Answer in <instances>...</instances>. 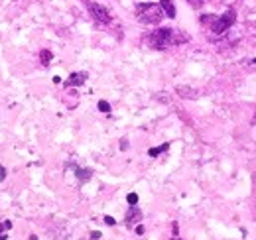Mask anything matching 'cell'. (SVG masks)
Listing matches in <instances>:
<instances>
[{"instance_id": "cell-1", "label": "cell", "mask_w": 256, "mask_h": 240, "mask_svg": "<svg viewBox=\"0 0 256 240\" xmlns=\"http://www.w3.org/2000/svg\"><path fill=\"white\" fill-rule=\"evenodd\" d=\"M136 16L142 24H160L164 18V10L158 4L152 2H142L136 6Z\"/></svg>"}, {"instance_id": "cell-2", "label": "cell", "mask_w": 256, "mask_h": 240, "mask_svg": "<svg viewBox=\"0 0 256 240\" xmlns=\"http://www.w3.org/2000/svg\"><path fill=\"white\" fill-rule=\"evenodd\" d=\"M234 20H236V12L234 10H226L223 16H211V14L203 16V22L211 24V32L213 34H224L234 24Z\"/></svg>"}, {"instance_id": "cell-3", "label": "cell", "mask_w": 256, "mask_h": 240, "mask_svg": "<svg viewBox=\"0 0 256 240\" xmlns=\"http://www.w3.org/2000/svg\"><path fill=\"white\" fill-rule=\"evenodd\" d=\"M174 34H176V30H172V28H160V30L150 32L148 34V44L154 50H166L174 44Z\"/></svg>"}, {"instance_id": "cell-4", "label": "cell", "mask_w": 256, "mask_h": 240, "mask_svg": "<svg viewBox=\"0 0 256 240\" xmlns=\"http://www.w3.org/2000/svg\"><path fill=\"white\" fill-rule=\"evenodd\" d=\"M87 8H89V12H91V16L95 18L98 24H108L110 20H112V16H110V12L104 8V6H100V4H96V2H89L87 4Z\"/></svg>"}, {"instance_id": "cell-5", "label": "cell", "mask_w": 256, "mask_h": 240, "mask_svg": "<svg viewBox=\"0 0 256 240\" xmlns=\"http://www.w3.org/2000/svg\"><path fill=\"white\" fill-rule=\"evenodd\" d=\"M140 220H142V210L138 209L136 205H130L126 216H124V224H126V226H132V224H136V222H140Z\"/></svg>"}, {"instance_id": "cell-6", "label": "cell", "mask_w": 256, "mask_h": 240, "mask_svg": "<svg viewBox=\"0 0 256 240\" xmlns=\"http://www.w3.org/2000/svg\"><path fill=\"white\" fill-rule=\"evenodd\" d=\"M87 73L85 71H79V73H71L69 75V79L65 81V87H79V85H85V81H87Z\"/></svg>"}, {"instance_id": "cell-7", "label": "cell", "mask_w": 256, "mask_h": 240, "mask_svg": "<svg viewBox=\"0 0 256 240\" xmlns=\"http://www.w3.org/2000/svg\"><path fill=\"white\" fill-rule=\"evenodd\" d=\"M71 168H73V172H75L79 183H87V181L93 178V172L91 170H83V168H77V166H71Z\"/></svg>"}, {"instance_id": "cell-8", "label": "cell", "mask_w": 256, "mask_h": 240, "mask_svg": "<svg viewBox=\"0 0 256 240\" xmlns=\"http://www.w3.org/2000/svg\"><path fill=\"white\" fill-rule=\"evenodd\" d=\"M160 6L168 18H176V6H174V0H160Z\"/></svg>"}, {"instance_id": "cell-9", "label": "cell", "mask_w": 256, "mask_h": 240, "mask_svg": "<svg viewBox=\"0 0 256 240\" xmlns=\"http://www.w3.org/2000/svg\"><path fill=\"white\" fill-rule=\"evenodd\" d=\"M176 90H178V94L184 96V98H197V94H199L197 90L190 89V87H178Z\"/></svg>"}, {"instance_id": "cell-10", "label": "cell", "mask_w": 256, "mask_h": 240, "mask_svg": "<svg viewBox=\"0 0 256 240\" xmlns=\"http://www.w3.org/2000/svg\"><path fill=\"white\" fill-rule=\"evenodd\" d=\"M168 148H170V144H162V146H158V148H150V150H148V156H150V158H158V156L164 154Z\"/></svg>"}, {"instance_id": "cell-11", "label": "cell", "mask_w": 256, "mask_h": 240, "mask_svg": "<svg viewBox=\"0 0 256 240\" xmlns=\"http://www.w3.org/2000/svg\"><path fill=\"white\" fill-rule=\"evenodd\" d=\"M52 58H54V56H52V52H48V50H44V52L40 54V60H42V63H44V65H50Z\"/></svg>"}, {"instance_id": "cell-12", "label": "cell", "mask_w": 256, "mask_h": 240, "mask_svg": "<svg viewBox=\"0 0 256 240\" xmlns=\"http://www.w3.org/2000/svg\"><path fill=\"white\" fill-rule=\"evenodd\" d=\"M98 110L100 112H110V104L106 100H98Z\"/></svg>"}, {"instance_id": "cell-13", "label": "cell", "mask_w": 256, "mask_h": 240, "mask_svg": "<svg viewBox=\"0 0 256 240\" xmlns=\"http://www.w3.org/2000/svg\"><path fill=\"white\" fill-rule=\"evenodd\" d=\"M10 228H12V222H10V220L0 222V234H2V232H6V230H10Z\"/></svg>"}, {"instance_id": "cell-14", "label": "cell", "mask_w": 256, "mask_h": 240, "mask_svg": "<svg viewBox=\"0 0 256 240\" xmlns=\"http://www.w3.org/2000/svg\"><path fill=\"white\" fill-rule=\"evenodd\" d=\"M126 201L130 205H136V203H138V195H136V193H128Z\"/></svg>"}, {"instance_id": "cell-15", "label": "cell", "mask_w": 256, "mask_h": 240, "mask_svg": "<svg viewBox=\"0 0 256 240\" xmlns=\"http://www.w3.org/2000/svg\"><path fill=\"white\" fill-rule=\"evenodd\" d=\"M104 222H106L108 226H112V224H116V220H114L112 216H104Z\"/></svg>"}, {"instance_id": "cell-16", "label": "cell", "mask_w": 256, "mask_h": 240, "mask_svg": "<svg viewBox=\"0 0 256 240\" xmlns=\"http://www.w3.org/2000/svg\"><path fill=\"white\" fill-rule=\"evenodd\" d=\"M190 4H192L193 8H199V6L203 4V0H190Z\"/></svg>"}, {"instance_id": "cell-17", "label": "cell", "mask_w": 256, "mask_h": 240, "mask_svg": "<svg viewBox=\"0 0 256 240\" xmlns=\"http://www.w3.org/2000/svg\"><path fill=\"white\" fill-rule=\"evenodd\" d=\"M4 178H6V170H4L2 166H0V181L4 180Z\"/></svg>"}, {"instance_id": "cell-18", "label": "cell", "mask_w": 256, "mask_h": 240, "mask_svg": "<svg viewBox=\"0 0 256 240\" xmlns=\"http://www.w3.org/2000/svg\"><path fill=\"white\" fill-rule=\"evenodd\" d=\"M91 238L98 240V238H100V232H96V230H95V232H91Z\"/></svg>"}, {"instance_id": "cell-19", "label": "cell", "mask_w": 256, "mask_h": 240, "mask_svg": "<svg viewBox=\"0 0 256 240\" xmlns=\"http://www.w3.org/2000/svg\"><path fill=\"white\" fill-rule=\"evenodd\" d=\"M136 232L138 234H144V226H136Z\"/></svg>"}, {"instance_id": "cell-20", "label": "cell", "mask_w": 256, "mask_h": 240, "mask_svg": "<svg viewBox=\"0 0 256 240\" xmlns=\"http://www.w3.org/2000/svg\"><path fill=\"white\" fill-rule=\"evenodd\" d=\"M120 148H122V150H126V148H128L126 140H122V142H120Z\"/></svg>"}, {"instance_id": "cell-21", "label": "cell", "mask_w": 256, "mask_h": 240, "mask_svg": "<svg viewBox=\"0 0 256 240\" xmlns=\"http://www.w3.org/2000/svg\"><path fill=\"white\" fill-rule=\"evenodd\" d=\"M170 240H182L180 236H174V238H170Z\"/></svg>"}, {"instance_id": "cell-22", "label": "cell", "mask_w": 256, "mask_h": 240, "mask_svg": "<svg viewBox=\"0 0 256 240\" xmlns=\"http://www.w3.org/2000/svg\"><path fill=\"white\" fill-rule=\"evenodd\" d=\"M252 124H256V114H254V118H252Z\"/></svg>"}]
</instances>
